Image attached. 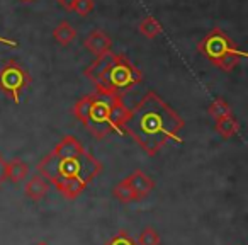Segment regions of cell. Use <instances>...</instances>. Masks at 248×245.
<instances>
[{
  "mask_svg": "<svg viewBox=\"0 0 248 245\" xmlns=\"http://www.w3.org/2000/svg\"><path fill=\"white\" fill-rule=\"evenodd\" d=\"M186 121L162 99L150 90L133 109L123 126V133L131 136L148 157H155L169 142L182 143L180 130Z\"/></svg>",
  "mask_w": 248,
  "mask_h": 245,
  "instance_id": "cell-1",
  "label": "cell"
},
{
  "mask_svg": "<svg viewBox=\"0 0 248 245\" xmlns=\"http://www.w3.org/2000/svg\"><path fill=\"white\" fill-rule=\"evenodd\" d=\"M36 169H38L39 176L45 177L55 187L70 179H80L89 186L102 172V162L97 160L87 150L80 155L68 157V159H58L53 153H48L38 163Z\"/></svg>",
  "mask_w": 248,
  "mask_h": 245,
  "instance_id": "cell-2",
  "label": "cell"
},
{
  "mask_svg": "<svg viewBox=\"0 0 248 245\" xmlns=\"http://www.w3.org/2000/svg\"><path fill=\"white\" fill-rule=\"evenodd\" d=\"M116 94L93 92L82 97L72 107V113L77 119L93 135V138L104 140L112 131L110 126V109Z\"/></svg>",
  "mask_w": 248,
  "mask_h": 245,
  "instance_id": "cell-3",
  "label": "cell"
},
{
  "mask_svg": "<svg viewBox=\"0 0 248 245\" xmlns=\"http://www.w3.org/2000/svg\"><path fill=\"white\" fill-rule=\"evenodd\" d=\"M143 73L126 55H114L112 62L106 68L104 75L100 77L99 83L95 85L97 92L116 94L123 96L124 92L131 90L138 83H141Z\"/></svg>",
  "mask_w": 248,
  "mask_h": 245,
  "instance_id": "cell-4",
  "label": "cell"
},
{
  "mask_svg": "<svg viewBox=\"0 0 248 245\" xmlns=\"http://www.w3.org/2000/svg\"><path fill=\"white\" fill-rule=\"evenodd\" d=\"M32 79L29 72L17 62L7 60L0 66V92L7 96L14 104L21 102V96L29 85Z\"/></svg>",
  "mask_w": 248,
  "mask_h": 245,
  "instance_id": "cell-5",
  "label": "cell"
},
{
  "mask_svg": "<svg viewBox=\"0 0 248 245\" xmlns=\"http://www.w3.org/2000/svg\"><path fill=\"white\" fill-rule=\"evenodd\" d=\"M238 46L234 45V41L219 28H214L207 36H204L199 43H197V51L204 56L206 60H209L211 63H217L224 55L231 51H236Z\"/></svg>",
  "mask_w": 248,
  "mask_h": 245,
  "instance_id": "cell-6",
  "label": "cell"
},
{
  "mask_svg": "<svg viewBox=\"0 0 248 245\" xmlns=\"http://www.w3.org/2000/svg\"><path fill=\"white\" fill-rule=\"evenodd\" d=\"M123 180H124V184L131 189V193L135 194L136 201H143L153 189H155V182H153L143 170H135V172H131Z\"/></svg>",
  "mask_w": 248,
  "mask_h": 245,
  "instance_id": "cell-7",
  "label": "cell"
},
{
  "mask_svg": "<svg viewBox=\"0 0 248 245\" xmlns=\"http://www.w3.org/2000/svg\"><path fill=\"white\" fill-rule=\"evenodd\" d=\"M83 48L89 49L92 55L100 56V55H104V53L110 51V48H112V39H110V36L107 34L106 31H102V29H93L85 38V41H83Z\"/></svg>",
  "mask_w": 248,
  "mask_h": 245,
  "instance_id": "cell-8",
  "label": "cell"
},
{
  "mask_svg": "<svg viewBox=\"0 0 248 245\" xmlns=\"http://www.w3.org/2000/svg\"><path fill=\"white\" fill-rule=\"evenodd\" d=\"M129 116V107H126L123 100V96H116L112 102V109H110V126H112L114 133L123 135V126Z\"/></svg>",
  "mask_w": 248,
  "mask_h": 245,
  "instance_id": "cell-9",
  "label": "cell"
},
{
  "mask_svg": "<svg viewBox=\"0 0 248 245\" xmlns=\"http://www.w3.org/2000/svg\"><path fill=\"white\" fill-rule=\"evenodd\" d=\"M83 152H85V148L75 136H65L62 142L56 143L55 150L51 153L58 159H68V157H77Z\"/></svg>",
  "mask_w": 248,
  "mask_h": 245,
  "instance_id": "cell-10",
  "label": "cell"
},
{
  "mask_svg": "<svg viewBox=\"0 0 248 245\" xmlns=\"http://www.w3.org/2000/svg\"><path fill=\"white\" fill-rule=\"evenodd\" d=\"M48 191H49V182L46 179H43L39 174L38 176H32L24 186L26 196L32 201H41L48 194Z\"/></svg>",
  "mask_w": 248,
  "mask_h": 245,
  "instance_id": "cell-11",
  "label": "cell"
},
{
  "mask_svg": "<svg viewBox=\"0 0 248 245\" xmlns=\"http://www.w3.org/2000/svg\"><path fill=\"white\" fill-rule=\"evenodd\" d=\"M77 38V29L70 24L68 21L58 22L55 29H53V39L58 43L60 46H68L75 41Z\"/></svg>",
  "mask_w": 248,
  "mask_h": 245,
  "instance_id": "cell-12",
  "label": "cell"
},
{
  "mask_svg": "<svg viewBox=\"0 0 248 245\" xmlns=\"http://www.w3.org/2000/svg\"><path fill=\"white\" fill-rule=\"evenodd\" d=\"M240 128H241L240 121H238L234 116H228V117H223V119H217L216 125H214L216 133L224 140H230L231 136H234L238 131H240Z\"/></svg>",
  "mask_w": 248,
  "mask_h": 245,
  "instance_id": "cell-13",
  "label": "cell"
},
{
  "mask_svg": "<svg viewBox=\"0 0 248 245\" xmlns=\"http://www.w3.org/2000/svg\"><path fill=\"white\" fill-rule=\"evenodd\" d=\"M28 174H29V167L24 160L14 159L12 162H7V180L19 184L28 177Z\"/></svg>",
  "mask_w": 248,
  "mask_h": 245,
  "instance_id": "cell-14",
  "label": "cell"
},
{
  "mask_svg": "<svg viewBox=\"0 0 248 245\" xmlns=\"http://www.w3.org/2000/svg\"><path fill=\"white\" fill-rule=\"evenodd\" d=\"M138 31L141 33L145 38L155 39L156 36L162 34V24H160L153 16H146V17L138 24Z\"/></svg>",
  "mask_w": 248,
  "mask_h": 245,
  "instance_id": "cell-15",
  "label": "cell"
},
{
  "mask_svg": "<svg viewBox=\"0 0 248 245\" xmlns=\"http://www.w3.org/2000/svg\"><path fill=\"white\" fill-rule=\"evenodd\" d=\"M241 58H245V51L236 49V51H231V53H228V55H224L219 62L214 63V66H217L221 72H226V73L233 72V70L238 66V63H240Z\"/></svg>",
  "mask_w": 248,
  "mask_h": 245,
  "instance_id": "cell-16",
  "label": "cell"
},
{
  "mask_svg": "<svg viewBox=\"0 0 248 245\" xmlns=\"http://www.w3.org/2000/svg\"><path fill=\"white\" fill-rule=\"evenodd\" d=\"M207 113H209V116H213L216 121L223 119V117H228V116H233L230 104H228L224 99H221V97L214 99L213 102L209 104V107H207Z\"/></svg>",
  "mask_w": 248,
  "mask_h": 245,
  "instance_id": "cell-17",
  "label": "cell"
},
{
  "mask_svg": "<svg viewBox=\"0 0 248 245\" xmlns=\"http://www.w3.org/2000/svg\"><path fill=\"white\" fill-rule=\"evenodd\" d=\"M138 245H160V235L153 227L143 228V231L140 233Z\"/></svg>",
  "mask_w": 248,
  "mask_h": 245,
  "instance_id": "cell-18",
  "label": "cell"
},
{
  "mask_svg": "<svg viewBox=\"0 0 248 245\" xmlns=\"http://www.w3.org/2000/svg\"><path fill=\"white\" fill-rule=\"evenodd\" d=\"M112 194L116 199H119L121 203H133L135 199V194L131 193V189H129L126 184H124V180H121L119 184H117L116 187L112 189Z\"/></svg>",
  "mask_w": 248,
  "mask_h": 245,
  "instance_id": "cell-19",
  "label": "cell"
},
{
  "mask_svg": "<svg viewBox=\"0 0 248 245\" xmlns=\"http://www.w3.org/2000/svg\"><path fill=\"white\" fill-rule=\"evenodd\" d=\"M104 245H138V242L131 237L126 230H119L114 237H110Z\"/></svg>",
  "mask_w": 248,
  "mask_h": 245,
  "instance_id": "cell-20",
  "label": "cell"
},
{
  "mask_svg": "<svg viewBox=\"0 0 248 245\" xmlns=\"http://www.w3.org/2000/svg\"><path fill=\"white\" fill-rule=\"evenodd\" d=\"M72 11L77 12L80 17H87L93 11V0H75Z\"/></svg>",
  "mask_w": 248,
  "mask_h": 245,
  "instance_id": "cell-21",
  "label": "cell"
},
{
  "mask_svg": "<svg viewBox=\"0 0 248 245\" xmlns=\"http://www.w3.org/2000/svg\"><path fill=\"white\" fill-rule=\"evenodd\" d=\"M5 180H7V162L0 153V187L4 186Z\"/></svg>",
  "mask_w": 248,
  "mask_h": 245,
  "instance_id": "cell-22",
  "label": "cell"
},
{
  "mask_svg": "<svg viewBox=\"0 0 248 245\" xmlns=\"http://www.w3.org/2000/svg\"><path fill=\"white\" fill-rule=\"evenodd\" d=\"M0 45H5V46H11V48H17V41H14V39H9V38H2L0 36Z\"/></svg>",
  "mask_w": 248,
  "mask_h": 245,
  "instance_id": "cell-23",
  "label": "cell"
},
{
  "mask_svg": "<svg viewBox=\"0 0 248 245\" xmlns=\"http://www.w3.org/2000/svg\"><path fill=\"white\" fill-rule=\"evenodd\" d=\"M58 4L62 5L63 9H66V11H72L73 4H75V0H58Z\"/></svg>",
  "mask_w": 248,
  "mask_h": 245,
  "instance_id": "cell-24",
  "label": "cell"
},
{
  "mask_svg": "<svg viewBox=\"0 0 248 245\" xmlns=\"http://www.w3.org/2000/svg\"><path fill=\"white\" fill-rule=\"evenodd\" d=\"M36 245H49V244H46V242H38Z\"/></svg>",
  "mask_w": 248,
  "mask_h": 245,
  "instance_id": "cell-25",
  "label": "cell"
},
{
  "mask_svg": "<svg viewBox=\"0 0 248 245\" xmlns=\"http://www.w3.org/2000/svg\"><path fill=\"white\" fill-rule=\"evenodd\" d=\"M21 2H24V4H28V2H34V0H21Z\"/></svg>",
  "mask_w": 248,
  "mask_h": 245,
  "instance_id": "cell-26",
  "label": "cell"
}]
</instances>
